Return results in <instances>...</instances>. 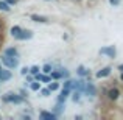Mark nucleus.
I'll return each mask as SVG.
<instances>
[{"label": "nucleus", "instance_id": "nucleus-6", "mask_svg": "<svg viewBox=\"0 0 123 120\" xmlns=\"http://www.w3.org/2000/svg\"><path fill=\"white\" fill-rule=\"evenodd\" d=\"M69 94H70V89H66V87H64L62 92H61V95L58 97V103H64L67 100V97H69Z\"/></svg>", "mask_w": 123, "mask_h": 120}, {"label": "nucleus", "instance_id": "nucleus-29", "mask_svg": "<svg viewBox=\"0 0 123 120\" xmlns=\"http://www.w3.org/2000/svg\"><path fill=\"white\" fill-rule=\"evenodd\" d=\"M122 81H123V73H122Z\"/></svg>", "mask_w": 123, "mask_h": 120}, {"label": "nucleus", "instance_id": "nucleus-11", "mask_svg": "<svg viewBox=\"0 0 123 120\" xmlns=\"http://www.w3.org/2000/svg\"><path fill=\"white\" fill-rule=\"evenodd\" d=\"M0 9H2V11H6V13H8V11H11L9 5L5 2V0H0Z\"/></svg>", "mask_w": 123, "mask_h": 120}, {"label": "nucleus", "instance_id": "nucleus-31", "mask_svg": "<svg viewBox=\"0 0 123 120\" xmlns=\"http://www.w3.org/2000/svg\"><path fill=\"white\" fill-rule=\"evenodd\" d=\"M0 42H2V39H0Z\"/></svg>", "mask_w": 123, "mask_h": 120}, {"label": "nucleus", "instance_id": "nucleus-3", "mask_svg": "<svg viewBox=\"0 0 123 120\" xmlns=\"http://www.w3.org/2000/svg\"><path fill=\"white\" fill-rule=\"evenodd\" d=\"M31 36H33V33H31L30 30H20V33L16 36V39H19V41H25V39H30Z\"/></svg>", "mask_w": 123, "mask_h": 120}, {"label": "nucleus", "instance_id": "nucleus-22", "mask_svg": "<svg viewBox=\"0 0 123 120\" xmlns=\"http://www.w3.org/2000/svg\"><path fill=\"white\" fill-rule=\"evenodd\" d=\"M30 72H31V73H33V75H36V73H39V67H37V66H34V67H31V69H30Z\"/></svg>", "mask_w": 123, "mask_h": 120}, {"label": "nucleus", "instance_id": "nucleus-20", "mask_svg": "<svg viewBox=\"0 0 123 120\" xmlns=\"http://www.w3.org/2000/svg\"><path fill=\"white\" fill-rule=\"evenodd\" d=\"M62 108H64V106H62V103H58L56 109H55V111H56V112H55V114H56V115H59L61 112H62Z\"/></svg>", "mask_w": 123, "mask_h": 120}, {"label": "nucleus", "instance_id": "nucleus-10", "mask_svg": "<svg viewBox=\"0 0 123 120\" xmlns=\"http://www.w3.org/2000/svg\"><path fill=\"white\" fill-rule=\"evenodd\" d=\"M31 20H34V22H48V19L47 17H44V16H37V14H33L31 16Z\"/></svg>", "mask_w": 123, "mask_h": 120}, {"label": "nucleus", "instance_id": "nucleus-9", "mask_svg": "<svg viewBox=\"0 0 123 120\" xmlns=\"http://www.w3.org/2000/svg\"><path fill=\"white\" fill-rule=\"evenodd\" d=\"M41 119H45V120H53V119H56V114H51V112L42 111V112H41Z\"/></svg>", "mask_w": 123, "mask_h": 120}, {"label": "nucleus", "instance_id": "nucleus-19", "mask_svg": "<svg viewBox=\"0 0 123 120\" xmlns=\"http://www.w3.org/2000/svg\"><path fill=\"white\" fill-rule=\"evenodd\" d=\"M30 89H31V90H39V89H41V83H31Z\"/></svg>", "mask_w": 123, "mask_h": 120}, {"label": "nucleus", "instance_id": "nucleus-27", "mask_svg": "<svg viewBox=\"0 0 123 120\" xmlns=\"http://www.w3.org/2000/svg\"><path fill=\"white\" fill-rule=\"evenodd\" d=\"M5 2H6V3H8V5H14V3H16V2H17V0H5Z\"/></svg>", "mask_w": 123, "mask_h": 120}, {"label": "nucleus", "instance_id": "nucleus-30", "mask_svg": "<svg viewBox=\"0 0 123 120\" xmlns=\"http://www.w3.org/2000/svg\"><path fill=\"white\" fill-rule=\"evenodd\" d=\"M0 28H2V24H0Z\"/></svg>", "mask_w": 123, "mask_h": 120}, {"label": "nucleus", "instance_id": "nucleus-21", "mask_svg": "<svg viewBox=\"0 0 123 120\" xmlns=\"http://www.w3.org/2000/svg\"><path fill=\"white\" fill-rule=\"evenodd\" d=\"M51 72V66L50 64H45L44 66V73H50Z\"/></svg>", "mask_w": 123, "mask_h": 120}, {"label": "nucleus", "instance_id": "nucleus-14", "mask_svg": "<svg viewBox=\"0 0 123 120\" xmlns=\"http://www.w3.org/2000/svg\"><path fill=\"white\" fill-rule=\"evenodd\" d=\"M36 78L39 81H44V83H47V81L51 80V76H47V75H39V73H36Z\"/></svg>", "mask_w": 123, "mask_h": 120}, {"label": "nucleus", "instance_id": "nucleus-4", "mask_svg": "<svg viewBox=\"0 0 123 120\" xmlns=\"http://www.w3.org/2000/svg\"><path fill=\"white\" fill-rule=\"evenodd\" d=\"M8 80H11V72H9V70H5V69H0V83L8 81Z\"/></svg>", "mask_w": 123, "mask_h": 120}, {"label": "nucleus", "instance_id": "nucleus-12", "mask_svg": "<svg viewBox=\"0 0 123 120\" xmlns=\"http://www.w3.org/2000/svg\"><path fill=\"white\" fill-rule=\"evenodd\" d=\"M5 55H8V56H17V50H16L14 47L6 48V50H5Z\"/></svg>", "mask_w": 123, "mask_h": 120}, {"label": "nucleus", "instance_id": "nucleus-15", "mask_svg": "<svg viewBox=\"0 0 123 120\" xmlns=\"http://www.w3.org/2000/svg\"><path fill=\"white\" fill-rule=\"evenodd\" d=\"M76 72H78V75H81V76H86V75H89V72H87V70L84 69L83 66H80V67H78V70H76Z\"/></svg>", "mask_w": 123, "mask_h": 120}, {"label": "nucleus", "instance_id": "nucleus-2", "mask_svg": "<svg viewBox=\"0 0 123 120\" xmlns=\"http://www.w3.org/2000/svg\"><path fill=\"white\" fill-rule=\"evenodd\" d=\"M3 100H5V101H8V103H22V101H24V98H22V97L16 95V94H12V92L6 94V95L3 97Z\"/></svg>", "mask_w": 123, "mask_h": 120}, {"label": "nucleus", "instance_id": "nucleus-23", "mask_svg": "<svg viewBox=\"0 0 123 120\" xmlns=\"http://www.w3.org/2000/svg\"><path fill=\"white\" fill-rule=\"evenodd\" d=\"M42 95H44V97H48V95H50V94H51V90L50 89H42Z\"/></svg>", "mask_w": 123, "mask_h": 120}, {"label": "nucleus", "instance_id": "nucleus-5", "mask_svg": "<svg viewBox=\"0 0 123 120\" xmlns=\"http://www.w3.org/2000/svg\"><path fill=\"white\" fill-rule=\"evenodd\" d=\"M100 53L108 55V56L114 58V56H115V48H114V47H106V48H101V50H100Z\"/></svg>", "mask_w": 123, "mask_h": 120}, {"label": "nucleus", "instance_id": "nucleus-13", "mask_svg": "<svg viewBox=\"0 0 123 120\" xmlns=\"http://www.w3.org/2000/svg\"><path fill=\"white\" fill-rule=\"evenodd\" d=\"M86 92L89 94V95H95V87H93V84H86Z\"/></svg>", "mask_w": 123, "mask_h": 120}, {"label": "nucleus", "instance_id": "nucleus-7", "mask_svg": "<svg viewBox=\"0 0 123 120\" xmlns=\"http://www.w3.org/2000/svg\"><path fill=\"white\" fill-rule=\"evenodd\" d=\"M109 75H111V67H105L100 72H97V78H105V76H109Z\"/></svg>", "mask_w": 123, "mask_h": 120}, {"label": "nucleus", "instance_id": "nucleus-25", "mask_svg": "<svg viewBox=\"0 0 123 120\" xmlns=\"http://www.w3.org/2000/svg\"><path fill=\"white\" fill-rule=\"evenodd\" d=\"M28 72H30V69H28V67H24V69L20 70V73H22V75H27Z\"/></svg>", "mask_w": 123, "mask_h": 120}, {"label": "nucleus", "instance_id": "nucleus-16", "mask_svg": "<svg viewBox=\"0 0 123 120\" xmlns=\"http://www.w3.org/2000/svg\"><path fill=\"white\" fill-rule=\"evenodd\" d=\"M20 30H22V28H20V27H17V25H16V27H12V28H11V34H12V36L16 38V36H17L19 33H20Z\"/></svg>", "mask_w": 123, "mask_h": 120}, {"label": "nucleus", "instance_id": "nucleus-8", "mask_svg": "<svg viewBox=\"0 0 123 120\" xmlns=\"http://www.w3.org/2000/svg\"><path fill=\"white\" fill-rule=\"evenodd\" d=\"M118 95H120V90L115 89V87H114V89H111V90L108 92V97H109L111 100H117V98H118Z\"/></svg>", "mask_w": 123, "mask_h": 120}, {"label": "nucleus", "instance_id": "nucleus-24", "mask_svg": "<svg viewBox=\"0 0 123 120\" xmlns=\"http://www.w3.org/2000/svg\"><path fill=\"white\" fill-rule=\"evenodd\" d=\"M80 100V90H76L75 94H73V101H78Z\"/></svg>", "mask_w": 123, "mask_h": 120}, {"label": "nucleus", "instance_id": "nucleus-18", "mask_svg": "<svg viewBox=\"0 0 123 120\" xmlns=\"http://www.w3.org/2000/svg\"><path fill=\"white\" fill-rule=\"evenodd\" d=\"M48 89H50L51 92H53V90H58L59 89V83H51L50 86H48Z\"/></svg>", "mask_w": 123, "mask_h": 120}, {"label": "nucleus", "instance_id": "nucleus-28", "mask_svg": "<svg viewBox=\"0 0 123 120\" xmlns=\"http://www.w3.org/2000/svg\"><path fill=\"white\" fill-rule=\"evenodd\" d=\"M118 70H122V72H123V64H120V66H118Z\"/></svg>", "mask_w": 123, "mask_h": 120}, {"label": "nucleus", "instance_id": "nucleus-1", "mask_svg": "<svg viewBox=\"0 0 123 120\" xmlns=\"http://www.w3.org/2000/svg\"><path fill=\"white\" fill-rule=\"evenodd\" d=\"M2 63L5 64L8 69H16L19 66V61L16 56H8V55H3L2 56Z\"/></svg>", "mask_w": 123, "mask_h": 120}, {"label": "nucleus", "instance_id": "nucleus-17", "mask_svg": "<svg viewBox=\"0 0 123 120\" xmlns=\"http://www.w3.org/2000/svg\"><path fill=\"white\" fill-rule=\"evenodd\" d=\"M51 78L53 80H59V78H62V73L61 72H51Z\"/></svg>", "mask_w": 123, "mask_h": 120}, {"label": "nucleus", "instance_id": "nucleus-26", "mask_svg": "<svg viewBox=\"0 0 123 120\" xmlns=\"http://www.w3.org/2000/svg\"><path fill=\"white\" fill-rule=\"evenodd\" d=\"M109 2H111V5H118V3H120V0H109Z\"/></svg>", "mask_w": 123, "mask_h": 120}]
</instances>
